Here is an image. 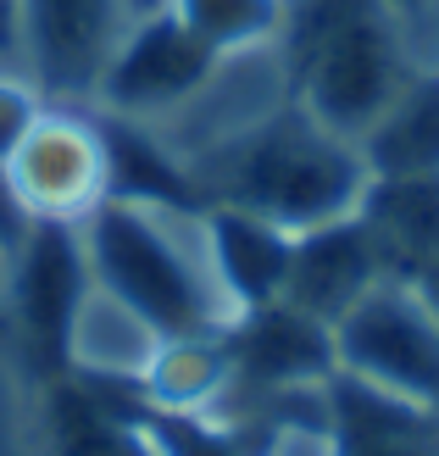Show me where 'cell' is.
<instances>
[{
    "label": "cell",
    "mask_w": 439,
    "mask_h": 456,
    "mask_svg": "<svg viewBox=\"0 0 439 456\" xmlns=\"http://www.w3.org/2000/svg\"><path fill=\"white\" fill-rule=\"evenodd\" d=\"M206 234H212L217 279L234 295L240 312L267 306L284 295L289 256H295V228L272 223L262 212H245V207H206Z\"/></svg>",
    "instance_id": "obj_11"
},
{
    "label": "cell",
    "mask_w": 439,
    "mask_h": 456,
    "mask_svg": "<svg viewBox=\"0 0 439 456\" xmlns=\"http://www.w3.org/2000/svg\"><path fill=\"white\" fill-rule=\"evenodd\" d=\"M0 267H6V262H0Z\"/></svg>",
    "instance_id": "obj_20"
},
{
    "label": "cell",
    "mask_w": 439,
    "mask_h": 456,
    "mask_svg": "<svg viewBox=\"0 0 439 456\" xmlns=\"http://www.w3.org/2000/svg\"><path fill=\"white\" fill-rule=\"evenodd\" d=\"M234 362H228V339L217 334H173L161 339V351L150 356V368L140 379V401L150 412H190L206 418L228 395Z\"/></svg>",
    "instance_id": "obj_14"
},
{
    "label": "cell",
    "mask_w": 439,
    "mask_h": 456,
    "mask_svg": "<svg viewBox=\"0 0 439 456\" xmlns=\"http://www.w3.org/2000/svg\"><path fill=\"white\" fill-rule=\"evenodd\" d=\"M89 279L128 301L145 323L173 334H217L240 317L234 295L217 279L206 207L190 200H128L106 195L78 223Z\"/></svg>",
    "instance_id": "obj_1"
},
{
    "label": "cell",
    "mask_w": 439,
    "mask_h": 456,
    "mask_svg": "<svg viewBox=\"0 0 439 456\" xmlns=\"http://www.w3.org/2000/svg\"><path fill=\"white\" fill-rule=\"evenodd\" d=\"M384 279H395L384 245L362 223V212H351V217H334V223H317L306 234H295V256H289V279H284L279 301L334 329Z\"/></svg>",
    "instance_id": "obj_9"
},
{
    "label": "cell",
    "mask_w": 439,
    "mask_h": 456,
    "mask_svg": "<svg viewBox=\"0 0 439 456\" xmlns=\"http://www.w3.org/2000/svg\"><path fill=\"white\" fill-rule=\"evenodd\" d=\"M45 111V95L34 89L28 73H0V167L17 151V140L34 128V118Z\"/></svg>",
    "instance_id": "obj_16"
},
{
    "label": "cell",
    "mask_w": 439,
    "mask_h": 456,
    "mask_svg": "<svg viewBox=\"0 0 439 456\" xmlns=\"http://www.w3.org/2000/svg\"><path fill=\"white\" fill-rule=\"evenodd\" d=\"M0 73H28V56H22V0H0Z\"/></svg>",
    "instance_id": "obj_18"
},
{
    "label": "cell",
    "mask_w": 439,
    "mask_h": 456,
    "mask_svg": "<svg viewBox=\"0 0 439 456\" xmlns=\"http://www.w3.org/2000/svg\"><path fill=\"white\" fill-rule=\"evenodd\" d=\"M411 284L423 289V301H428V306H434V317H439V262H428V267H423V273H418Z\"/></svg>",
    "instance_id": "obj_19"
},
{
    "label": "cell",
    "mask_w": 439,
    "mask_h": 456,
    "mask_svg": "<svg viewBox=\"0 0 439 456\" xmlns=\"http://www.w3.org/2000/svg\"><path fill=\"white\" fill-rule=\"evenodd\" d=\"M334 362L439 418V317L411 279H384L339 317Z\"/></svg>",
    "instance_id": "obj_3"
},
{
    "label": "cell",
    "mask_w": 439,
    "mask_h": 456,
    "mask_svg": "<svg viewBox=\"0 0 439 456\" xmlns=\"http://www.w3.org/2000/svg\"><path fill=\"white\" fill-rule=\"evenodd\" d=\"M212 56H240L256 45H279L289 0H161Z\"/></svg>",
    "instance_id": "obj_15"
},
{
    "label": "cell",
    "mask_w": 439,
    "mask_h": 456,
    "mask_svg": "<svg viewBox=\"0 0 439 456\" xmlns=\"http://www.w3.org/2000/svg\"><path fill=\"white\" fill-rule=\"evenodd\" d=\"M12 200L28 223H84L111 195L106 128L89 106H51L6 156Z\"/></svg>",
    "instance_id": "obj_4"
},
{
    "label": "cell",
    "mask_w": 439,
    "mask_h": 456,
    "mask_svg": "<svg viewBox=\"0 0 439 456\" xmlns=\"http://www.w3.org/2000/svg\"><path fill=\"white\" fill-rule=\"evenodd\" d=\"M89 289V262L78 223H28L6 267V312L28 346L34 379L67 373V329Z\"/></svg>",
    "instance_id": "obj_7"
},
{
    "label": "cell",
    "mask_w": 439,
    "mask_h": 456,
    "mask_svg": "<svg viewBox=\"0 0 439 456\" xmlns=\"http://www.w3.org/2000/svg\"><path fill=\"white\" fill-rule=\"evenodd\" d=\"M356 212L384 245L395 279H418L439 262V178H367Z\"/></svg>",
    "instance_id": "obj_13"
},
{
    "label": "cell",
    "mask_w": 439,
    "mask_h": 456,
    "mask_svg": "<svg viewBox=\"0 0 439 456\" xmlns=\"http://www.w3.org/2000/svg\"><path fill=\"white\" fill-rule=\"evenodd\" d=\"M156 351H161V334L128 301H118L111 289H101L89 279L84 301L73 312V329H67V373L140 390V379H145Z\"/></svg>",
    "instance_id": "obj_10"
},
{
    "label": "cell",
    "mask_w": 439,
    "mask_h": 456,
    "mask_svg": "<svg viewBox=\"0 0 439 456\" xmlns=\"http://www.w3.org/2000/svg\"><path fill=\"white\" fill-rule=\"evenodd\" d=\"M223 339H228V362H234V379H228L223 401L272 395V390H289V384H322L339 368L334 362V329L306 317V312H295V306H284V301L240 312L234 323L223 329Z\"/></svg>",
    "instance_id": "obj_8"
},
{
    "label": "cell",
    "mask_w": 439,
    "mask_h": 456,
    "mask_svg": "<svg viewBox=\"0 0 439 456\" xmlns=\"http://www.w3.org/2000/svg\"><path fill=\"white\" fill-rule=\"evenodd\" d=\"M212 67H217V56L167 6H150V12L134 17L118 56L106 61L89 111L123 118V123H161L206 84Z\"/></svg>",
    "instance_id": "obj_6"
},
{
    "label": "cell",
    "mask_w": 439,
    "mask_h": 456,
    "mask_svg": "<svg viewBox=\"0 0 439 456\" xmlns=\"http://www.w3.org/2000/svg\"><path fill=\"white\" fill-rule=\"evenodd\" d=\"M145 0H22V56L51 106H89Z\"/></svg>",
    "instance_id": "obj_5"
},
{
    "label": "cell",
    "mask_w": 439,
    "mask_h": 456,
    "mask_svg": "<svg viewBox=\"0 0 439 456\" xmlns=\"http://www.w3.org/2000/svg\"><path fill=\"white\" fill-rule=\"evenodd\" d=\"M200 207H245L306 234L317 223L351 217L367 190V162L351 140L329 134L300 101L279 106L240 140L190 162Z\"/></svg>",
    "instance_id": "obj_2"
},
{
    "label": "cell",
    "mask_w": 439,
    "mask_h": 456,
    "mask_svg": "<svg viewBox=\"0 0 439 456\" xmlns=\"http://www.w3.org/2000/svg\"><path fill=\"white\" fill-rule=\"evenodd\" d=\"M418 67H439V0H384Z\"/></svg>",
    "instance_id": "obj_17"
},
{
    "label": "cell",
    "mask_w": 439,
    "mask_h": 456,
    "mask_svg": "<svg viewBox=\"0 0 439 456\" xmlns=\"http://www.w3.org/2000/svg\"><path fill=\"white\" fill-rule=\"evenodd\" d=\"M356 151L373 178H439V67H418L406 78Z\"/></svg>",
    "instance_id": "obj_12"
}]
</instances>
